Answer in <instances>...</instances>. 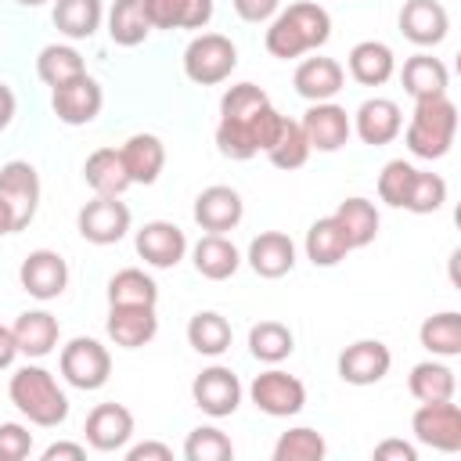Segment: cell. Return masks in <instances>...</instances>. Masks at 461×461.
Returning <instances> with one entry per match:
<instances>
[{"mask_svg":"<svg viewBox=\"0 0 461 461\" xmlns=\"http://www.w3.org/2000/svg\"><path fill=\"white\" fill-rule=\"evenodd\" d=\"M4 234H14V212H11V205L0 198V238Z\"/></svg>","mask_w":461,"mask_h":461,"instance_id":"56","label":"cell"},{"mask_svg":"<svg viewBox=\"0 0 461 461\" xmlns=\"http://www.w3.org/2000/svg\"><path fill=\"white\" fill-rule=\"evenodd\" d=\"M393 72H396V58L382 40H360L349 50V76L360 86H382L393 79Z\"/></svg>","mask_w":461,"mask_h":461,"instance_id":"26","label":"cell"},{"mask_svg":"<svg viewBox=\"0 0 461 461\" xmlns=\"http://www.w3.org/2000/svg\"><path fill=\"white\" fill-rule=\"evenodd\" d=\"M299 126H303V133H306L310 151H339V148L349 140V133H353V122H349L346 108L335 104V101H317V104H310V108L303 112Z\"/></svg>","mask_w":461,"mask_h":461,"instance_id":"11","label":"cell"},{"mask_svg":"<svg viewBox=\"0 0 461 461\" xmlns=\"http://www.w3.org/2000/svg\"><path fill=\"white\" fill-rule=\"evenodd\" d=\"M238 68V47L223 32H202L184 50V76L198 86H216Z\"/></svg>","mask_w":461,"mask_h":461,"instance_id":"3","label":"cell"},{"mask_svg":"<svg viewBox=\"0 0 461 461\" xmlns=\"http://www.w3.org/2000/svg\"><path fill=\"white\" fill-rule=\"evenodd\" d=\"M267 158H270L277 169H299V166H306L310 144H306V133H303V126H299L295 119L285 115V122H281L274 144L267 148Z\"/></svg>","mask_w":461,"mask_h":461,"instance_id":"39","label":"cell"},{"mask_svg":"<svg viewBox=\"0 0 461 461\" xmlns=\"http://www.w3.org/2000/svg\"><path fill=\"white\" fill-rule=\"evenodd\" d=\"M18 357V342H14V331L7 324H0V371H7Z\"/></svg>","mask_w":461,"mask_h":461,"instance_id":"54","label":"cell"},{"mask_svg":"<svg viewBox=\"0 0 461 461\" xmlns=\"http://www.w3.org/2000/svg\"><path fill=\"white\" fill-rule=\"evenodd\" d=\"M76 227L79 234L90 241V245H115L126 238L130 230V209L126 202L119 198H108V194H94V202H86L76 216Z\"/></svg>","mask_w":461,"mask_h":461,"instance_id":"8","label":"cell"},{"mask_svg":"<svg viewBox=\"0 0 461 461\" xmlns=\"http://www.w3.org/2000/svg\"><path fill=\"white\" fill-rule=\"evenodd\" d=\"M191 259H194V270L209 281H227L238 274L241 267V252L234 241H227L223 234H205L198 238V245L191 249Z\"/></svg>","mask_w":461,"mask_h":461,"instance_id":"24","label":"cell"},{"mask_svg":"<svg viewBox=\"0 0 461 461\" xmlns=\"http://www.w3.org/2000/svg\"><path fill=\"white\" fill-rule=\"evenodd\" d=\"M230 324H227V317H220L216 310H202V313H194L191 321H187V342H191V349L194 353H202V357H220V353H227L230 349Z\"/></svg>","mask_w":461,"mask_h":461,"instance_id":"35","label":"cell"},{"mask_svg":"<svg viewBox=\"0 0 461 461\" xmlns=\"http://www.w3.org/2000/svg\"><path fill=\"white\" fill-rule=\"evenodd\" d=\"M230 4H234L238 18L241 22H252V25L270 22L277 14V7H281V0H230Z\"/></svg>","mask_w":461,"mask_h":461,"instance_id":"50","label":"cell"},{"mask_svg":"<svg viewBox=\"0 0 461 461\" xmlns=\"http://www.w3.org/2000/svg\"><path fill=\"white\" fill-rule=\"evenodd\" d=\"M270 97L256 86V83H234L223 97H220V119H230V122H252V115L259 108H267Z\"/></svg>","mask_w":461,"mask_h":461,"instance_id":"42","label":"cell"},{"mask_svg":"<svg viewBox=\"0 0 461 461\" xmlns=\"http://www.w3.org/2000/svg\"><path fill=\"white\" fill-rule=\"evenodd\" d=\"M393 353L378 339H360L339 353V378L349 385H375L389 375Z\"/></svg>","mask_w":461,"mask_h":461,"instance_id":"13","label":"cell"},{"mask_svg":"<svg viewBox=\"0 0 461 461\" xmlns=\"http://www.w3.org/2000/svg\"><path fill=\"white\" fill-rule=\"evenodd\" d=\"M151 29H205L212 0H144Z\"/></svg>","mask_w":461,"mask_h":461,"instance_id":"23","label":"cell"},{"mask_svg":"<svg viewBox=\"0 0 461 461\" xmlns=\"http://www.w3.org/2000/svg\"><path fill=\"white\" fill-rule=\"evenodd\" d=\"M249 267L259 274V277H285L292 267H295V241L281 230H263L252 238L249 245Z\"/></svg>","mask_w":461,"mask_h":461,"instance_id":"20","label":"cell"},{"mask_svg":"<svg viewBox=\"0 0 461 461\" xmlns=\"http://www.w3.org/2000/svg\"><path fill=\"white\" fill-rule=\"evenodd\" d=\"M285 14L299 25V32H303V40H306V47H310V50H317V47H324V43H328V36H331V14H328L321 4L299 0V4H292Z\"/></svg>","mask_w":461,"mask_h":461,"instance_id":"43","label":"cell"},{"mask_svg":"<svg viewBox=\"0 0 461 461\" xmlns=\"http://www.w3.org/2000/svg\"><path fill=\"white\" fill-rule=\"evenodd\" d=\"M133 245H137V256H140L144 263L158 267V270L176 267V263L184 259V252H187L184 230H180L176 223H169V220H151V223H144V227L137 230Z\"/></svg>","mask_w":461,"mask_h":461,"instance_id":"14","label":"cell"},{"mask_svg":"<svg viewBox=\"0 0 461 461\" xmlns=\"http://www.w3.org/2000/svg\"><path fill=\"white\" fill-rule=\"evenodd\" d=\"M7 396L40 429H58L68 418V396L61 393L54 375L47 367H40V364L18 367L11 375V382H7Z\"/></svg>","mask_w":461,"mask_h":461,"instance_id":"1","label":"cell"},{"mask_svg":"<svg viewBox=\"0 0 461 461\" xmlns=\"http://www.w3.org/2000/svg\"><path fill=\"white\" fill-rule=\"evenodd\" d=\"M292 83H295V94L299 97H306L310 104H317V101H331L342 90L346 72H342V65L335 58H306L295 68V79Z\"/></svg>","mask_w":461,"mask_h":461,"instance_id":"21","label":"cell"},{"mask_svg":"<svg viewBox=\"0 0 461 461\" xmlns=\"http://www.w3.org/2000/svg\"><path fill=\"white\" fill-rule=\"evenodd\" d=\"M11 331H14V342H18V353H25V357H47L58 346V335H61L58 317L47 313V310H25V313H18V321L11 324Z\"/></svg>","mask_w":461,"mask_h":461,"instance_id":"25","label":"cell"},{"mask_svg":"<svg viewBox=\"0 0 461 461\" xmlns=\"http://www.w3.org/2000/svg\"><path fill=\"white\" fill-rule=\"evenodd\" d=\"M184 457L187 461H230L234 457V443L216 425H198L184 439Z\"/></svg>","mask_w":461,"mask_h":461,"instance_id":"41","label":"cell"},{"mask_svg":"<svg viewBox=\"0 0 461 461\" xmlns=\"http://www.w3.org/2000/svg\"><path fill=\"white\" fill-rule=\"evenodd\" d=\"M158 303V285L137 270V267H126L119 274H112L108 281V306H155Z\"/></svg>","mask_w":461,"mask_h":461,"instance_id":"36","label":"cell"},{"mask_svg":"<svg viewBox=\"0 0 461 461\" xmlns=\"http://www.w3.org/2000/svg\"><path fill=\"white\" fill-rule=\"evenodd\" d=\"M191 396H194V407L209 418H227L238 411L241 403V382L230 367L223 364H212L205 371H198V378L191 382Z\"/></svg>","mask_w":461,"mask_h":461,"instance_id":"9","label":"cell"},{"mask_svg":"<svg viewBox=\"0 0 461 461\" xmlns=\"http://www.w3.org/2000/svg\"><path fill=\"white\" fill-rule=\"evenodd\" d=\"M414 173L418 169L411 162H403V158L385 162L382 173H378V198L385 205H393V209H403L407 205V194H411V184H414Z\"/></svg>","mask_w":461,"mask_h":461,"instance_id":"44","label":"cell"},{"mask_svg":"<svg viewBox=\"0 0 461 461\" xmlns=\"http://www.w3.org/2000/svg\"><path fill=\"white\" fill-rule=\"evenodd\" d=\"M108 339L122 349H137V346H148L158 331V317H155V306H112L108 310Z\"/></svg>","mask_w":461,"mask_h":461,"instance_id":"19","label":"cell"},{"mask_svg":"<svg viewBox=\"0 0 461 461\" xmlns=\"http://www.w3.org/2000/svg\"><path fill=\"white\" fill-rule=\"evenodd\" d=\"M14 90L7 86V83H0V130H7L11 126V119H14Z\"/></svg>","mask_w":461,"mask_h":461,"instance_id":"55","label":"cell"},{"mask_svg":"<svg viewBox=\"0 0 461 461\" xmlns=\"http://www.w3.org/2000/svg\"><path fill=\"white\" fill-rule=\"evenodd\" d=\"M353 130H357V137H360L364 144H371V148H382V144L396 140L400 130H403L400 104L389 101V97H367V101L357 108V115H353Z\"/></svg>","mask_w":461,"mask_h":461,"instance_id":"18","label":"cell"},{"mask_svg":"<svg viewBox=\"0 0 461 461\" xmlns=\"http://www.w3.org/2000/svg\"><path fill=\"white\" fill-rule=\"evenodd\" d=\"M86 72V65H83V54L76 50V47H68V43H47L43 50H40V58H36V76L54 90V86H65V83H72V79H79Z\"/></svg>","mask_w":461,"mask_h":461,"instance_id":"34","label":"cell"},{"mask_svg":"<svg viewBox=\"0 0 461 461\" xmlns=\"http://www.w3.org/2000/svg\"><path fill=\"white\" fill-rule=\"evenodd\" d=\"M216 148H220V155L238 158V162L252 158V155H256V144H252L249 122H230V119H220V126H216Z\"/></svg>","mask_w":461,"mask_h":461,"instance_id":"47","label":"cell"},{"mask_svg":"<svg viewBox=\"0 0 461 461\" xmlns=\"http://www.w3.org/2000/svg\"><path fill=\"white\" fill-rule=\"evenodd\" d=\"M18 281H22V288H25L32 299H40V303L58 299V295L65 292V285H68V263H65L54 249H36V252H29V256L22 259Z\"/></svg>","mask_w":461,"mask_h":461,"instance_id":"12","label":"cell"},{"mask_svg":"<svg viewBox=\"0 0 461 461\" xmlns=\"http://www.w3.org/2000/svg\"><path fill=\"white\" fill-rule=\"evenodd\" d=\"M375 461H418V450L403 439H385L375 447Z\"/></svg>","mask_w":461,"mask_h":461,"instance_id":"51","label":"cell"},{"mask_svg":"<svg viewBox=\"0 0 461 461\" xmlns=\"http://www.w3.org/2000/svg\"><path fill=\"white\" fill-rule=\"evenodd\" d=\"M61 375H65V382L68 385H76V389H83V393H94V389H101L104 382H108V375H112V357H108V349L97 342V339H72L65 349H61Z\"/></svg>","mask_w":461,"mask_h":461,"instance_id":"4","label":"cell"},{"mask_svg":"<svg viewBox=\"0 0 461 461\" xmlns=\"http://www.w3.org/2000/svg\"><path fill=\"white\" fill-rule=\"evenodd\" d=\"M104 18L101 0H54V25L68 40H90Z\"/></svg>","mask_w":461,"mask_h":461,"instance_id":"33","label":"cell"},{"mask_svg":"<svg viewBox=\"0 0 461 461\" xmlns=\"http://www.w3.org/2000/svg\"><path fill=\"white\" fill-rule=\"evenodd\" d=\"M14 4H22V7H40L43 0H14Z\"/></svg>","mask_w":461,"mask_h":461,"instance_id":"57","label":"cell"},{"mask_svg":"<svg viewBox=\"0 0 461 461\" xmlns=\"http://www.w3.org/2000/svg\"><path fill=\"white\" fill-rule=\"evenodd\" d=\"M86 443L101 454H112V450H122L133 436V414L122 407V403H97L90 414H86Z\"/></svg>","mask_w":461,"mask_h":461,"instance_id":"17","label":"cell"},{"mask_svg":"<svg viewBox=\"0 0 461 461\" xmlns=\"http://www.w3.org/2000/svg\"><path fill=\"white\" fill-rule=\"evenodd\" d=\"M281 122H285V115H281L274 104H267V108H259V112L252 115V122H249V133H252V144H256V151H267V148L274 144V137H277Z\"/></svg>","mask_w":461,"mask_h":461,"instance_id":"49","label":"cell"},{"mask_svg":"<svg viewBox=\"0 0 461 461\" xmlns=\"http://www.w3.org/2000/svg\"><path fill=\"white\" fill-rule=\"evenodd\" d=\"M418 339L432 357H457L461 353V313L443 310V313L425 317L418 328Z\"/></svg>","mask_w":461,"mask_h":461,"instance_id":"37","label":"cell"},{"mask_svg":"<svg viewBox=\"0 0 461 461\" xmlns=\"http://www.w3.org/2000/svg\"><path fill=\"white\" fill-rule=\"evenodd\" d=\"M400 79H403V90L418 101V97L447 94L450 72H447V65H443L439 58H432V54H414V58H407V61H403Z\"/></svg>","mask_w":461,"mask_h":461,"instance_id":"28","label":"cell"},{"mask_svg":"<svg viewBox=\"0 0 461 461\" xmlns=\"http://www.w3.org/2000/svg\"><path fill=\"white\" fill-rule=\"evenodd\" d=\"M407 389L418 403H439V400H454V389H457V378L447 364L439 360H421L411 367V378H407Z\"/></svg>","mask_w":461,"mask_h":461,"instance_id":"31","label":"cell"},{"mask_svg":"<svg viewBox=\"0 0 461 461\" xmlns=\"http://www.w3.org/2000/svg\"><path fill=\"white\" fill-rule=\"evenodd\" d=\"M457 133V104L447 94H432V97H418L414 101V115L403 130L407 151L418 158H443L454 144Z\"/></svg>","mask_w":461,"mask_h":461,"instance_id":"2","label":"cell"},{"mask_svg":"<svg viewBox=\"0 0 461 461\" xmlns=\"http://www.w3.org/2000/svg\"><path fill=\"white\" fill-rule=\"evenodd\" d=\"M292 349H295V335H292L288 324H281V321H259V324H252V331H249V353L256 360L281 364L285 357H292Z\"/></svg>","mask_w":461,"mask_h":461,"instance_id":"38","label":"cell"},{"mask_svg":"<svg viewBox=\"0 0 461 461\" xmlns=\"http://www.w3.org/2000/svg\"><path fill=\"white\" fill-rule=\"evenodd\" d=\"M263 43H267V50H270L274 58H281V61L299 58V54H306V50H310V47H306V40H303V32H299V25H295L285 11H281V14H274V22H270V29H267Z\"/></svg>","mask_w":461,"mask_h":461,"instance_id":"45","label":"cell"},{"mask_svg":"<svg viewBox=\"0 0 461 461\" xmlns=\"http://www.w3.org/2000/svg\"><path fill=\"white\" fill-rule=\"evenodd\" d=\"M122 166L130 173V184H155L166 166V144L155 133H133L122 148Z\"/></svg>","mask_w":461,"mask_h":461,"instance_id":"22","label":"cell"},{"mask_svg":"<svg viewBox=\"0 0 461 461\" xmlns=\"http://www.w3.org/2000/svg\"><path fill=\"white\" fill-rule=\"evenodd\" d=\"M400 32L418 47H436L450 32V14L439 0H407L400 7Z\"/></svg>","mask_w":461,"mask_h":461,"instance_id":"16","label":"cell"},{"mask_svg":"<svg viewBox=\"0 0 461 461\" xmlns=\"http://www.w3.org/2000/svg\"><path fill=\"white\" fill-rule=\"evenodd\" d=\"M32 450V432L18 421L0 425V461H25Z\"/></svg>","mask_w":461,"mask_h":461,"instance_id":"48","label":"cell"},{"mask_svg":"<svg viewBox=\"0 0 461 461\" xmlns=\"http://www.w3.org/2000/svg\"><path fill=\"white\" fill-rule=\"evenodd\" d=\"M83 180L90 184L94 194H108V198H119L126 187H130V173L122 166V155L115 148H97L86 155L83 162Z\"/></svg>","mask_w":461,"mask_h":461,"instance_id":"27","label":"cell"},{"mask_svg":"<svg viewBox=\"0 0 461 461\" xmlns=\"http://www.w3.org/2000/svg\"><path fill=\"white\" fill-rule=\"evenodd\" d=\"M328 454V443L317 429H288L281 432V439L274 443V461H321Z\"/></svg>","mask_w":461,"mask_h":461,"instance_id":"40","label":"cell"},{"mask_svg":"<svg viewBox=\"0 0 461 461\" xmlns=\"http://www.w3.org/2000/svg\"><path fill=\"white\" fill-rule=\"evenodd\" d=\"M346 252H353V249H349L342 227L335 223V216H321L317 223H310V230H306V259L313 267H335V263L346 259Z\"/></svg>","mask_w":461,"mask_h":461,"instance_id":"30","label":"cell"},{"mask_svg":"<svg viewBox=\"0 0 461 461\" xmlns=\"http://www.w3.org/2000/svg\"><path fill=\"white\" fill-rule=\"evenodd\" d=\"M411 432L418 443L454 454L461 450V411L454 400H439V403H421L411 418Z\"/></svg>","mask_w":461,"mask_h":461,"instance_id":"6","label":"cell"},{"mask_svg":"<svg viewBox=\"0 0 461 461\" xmlns=\"http://www.w3.org/2000/svg\"><path fill=\"white\" fill-rule=\"evenodd\" d=\"M83 461L86 457V450L79 447V443H50L47 450H43V461Z\"/></svg>","mask_w":461,"mask_h":461,"instance_id":"53","label":"cell"},{"mask_svg":"<svg viewBox=\"0 0 461 461\" xmlns=\"http://www.w3.org/2000/svg\"><path fill=\"white\" fill-rule=\"evenodd\" d=\"M249 396H252L256 411H263L270 418H292L306 407V385L295 375L277 371V367L256 375L249 385Z\"/></svg>","mask_w":461,"mask_h":461,"instance_id":"5","label":"cell"},{"mask_svg":"<svg viewBox=\"0 0 461 461\" xmlns=\"http://www.w3.org/2000/svg\"><path fill=\"white\" fill-rule=\"evenodd\" d=\"M0 198L14 212V230H25L40 209V173L25 158H11L0 166Z\"/></svg>","mask_w":461,"mask_h":461,"instance_id":"7","label":"cell"},{"mask_svg":"<svg viewBox=\"0 0 461 461\" xmlns=\"http://www.w3.org/2000/svg\"><path fill=\"white\" fill-rule=\"evenodd\" d=\"M151 32V22H148V7L144 0H115L112 11H108V36L112 43L119 47H137L144 43Z\"/></svg>","mask_w":461,"mask_h":461,"instance_id":"32","label":"cell"},{"mask_svg":"<svg viewBox=\"0 0 461 461\" xmlns=\"http://www.w3.org/2000/svg\"><path fill=\"white\" fill-rule=\"evenodd\" d=\"M126 457L130 461H173V450L166 447V443H137V447H130L126 450Z\"/></svg>","mask_w":461,"mask_h":461,"instance_id":"52","label":"cell"},{"mask_svg":"<svg viewBox=\"0 0 461 461\" xmlns=\"http://www.w3.org/2000/svg\"><path fill=\"white\" fill-rule=\"evenodd\" d=\"M245 216V202L234 187L227 184H212L205 187L198 198H194V223L209 234H223V230H234Z\"/></svg>","mask_w":461,"mask_h":461,"instance_id":"15","label":"cell"},{"mask_svg":"<svg viewBox=\"0 0 461 461\" xmlns=\"http://www.w3.org/2000/svg\"><path fill=\"white\" fill-rule=\"evenodd\" d=\"M331 216H335V223L342 227L349 249H364V245H371L375 234H378V209H375V202H367V198H346V202H339V209H335Z\"/></svg>","mask_w":461,"mask_h":461,"instance_id":"29","label":"cell"},{"mask_svg":"<svg viewBox=\"0 0 461 461\" xmlns=\"http://www.w3.org/2000/svg\"><path fill=\"white\" fill-rule=\"evenodd\" d=\"M443 202H447V180H443L439 173H421V169H418L403 209H411V212L425 216V212H436Z\"/></svg>","mask_w":461,"mask_h":461,"instance_id":"46","label":"cell"},{"mask_svg":"<svg viewBox=\"0 0 461 461\" xmlns=\"http://www.w3.org/2000/svg\"><path fill=\"white\" fill-rule=\"evenodd\" d=\"M101 104H104V90H101V83L94 79V76H79V79H72V83H65V86H54V94H50V108H54V115L61 119V122H68V126H86V122H94L97 115H101Z\"/></svg>","mask_w":461,"mask_h":461,"instance_id":"10","label":"cell"}]
</instances>
